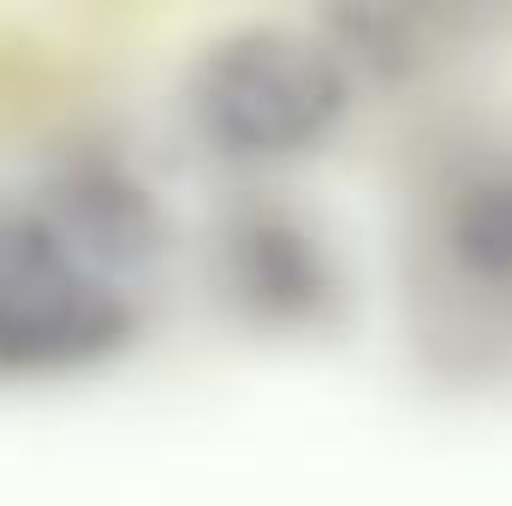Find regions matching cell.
Listing matches in <instances>:
<instances>
[{
	"instance_id": "cell-2",
	"label": "cell",
	"mask_w": 512,
	"mask_h": 506,
	"mask_svg": "<svg viewBox=\"0 0 512 506\" xmlns=\"http://www.w3.org/2000/svg\"><path fill=\"white\" fill-rule=\"evenodd\" d=\"M346 108L334 54L298 30L245 24L197 54L191 114L227 155H292L310 149Z\"/></svg>"
},
{
	"instance_id": "cell-3",
	"label": "cell",
	"mask_w": 512,
	"mask_h": 506,
	"mask_svg": "<svg viewBox=\"0 0 512 506\" xmlns=\"http://www.w3.org/2000/svg\"><path fill=\"white\" fill-rule=\"evenodd\" d=\"M459 251L489 274H512V185H489L459 209Z\"/></svg>"
},
{
	"instance_id": "cell-1",
	"label": "cell",
	"mask_w": 512,
	"mask_h": 506,
	"mask_svg": "<svg viewBox=\"0 0 512 506\" xmlns=\"http://www.w3.org/2000/svg\"><path fill=\"white\" fill-rule=\"evenodd\" d=\"M131 322L120 274L54 203L0 197V364L42 370L108 352Z\"/></svg>"
}]
</instances>
